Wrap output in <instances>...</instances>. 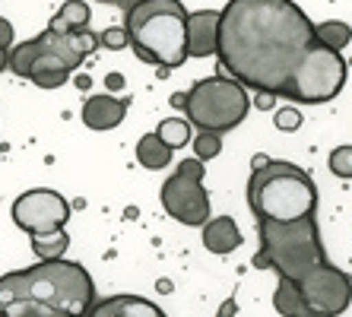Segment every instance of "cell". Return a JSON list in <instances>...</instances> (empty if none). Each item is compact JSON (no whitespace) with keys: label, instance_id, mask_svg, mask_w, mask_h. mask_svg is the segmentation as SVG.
<instances>
[{"label":"cell","instance_id":"obj_1","mask_svg":"<svg viewBox=\"0 0 352 317\" xmlns=\"http://www.w3.org/2000/svg\"><path fill=\"white\" fill-rule=\"evenodd\" d=\"M311 41L314 23L292 0H229L219 10V70L245 89L279 98Z\"/></svg>","mask_w":352,"mask_h":317},{"label":"cell","instance_id":"obj_2","mask_svg":"<svg viewBox=\"0 0 352 317\" xmlns=\"http://www.w3.org/2000/svg\"><path fill=\"white\" fill-rule=\"evenodd\" d=\"M96 305V283L76 261H38L0 276V317L16 311L86 317Z\"/></svg>","mask_w":352,"mask_h":317},{"label":"cell","instance_id":"obj_3","mask_svg":"<svg viewBox=\"0 0 352 317\" xmlns=\"http://www.w3.org/2000/svg\"><path fill=\"white\" fill-rule=\"evenodd\" d=\"M248 210L257 222H295L314 216L318 184L295 162L254 155L248 178Z\"/></svg>","mask_w":352,"mask_h":317},{"label":"cell","instance_id":"obj_4","mask_svg":"<svg viewBox=\"0 0 352 317\" xmlns=\"http://www.w3.org/2000/svg\"><path fill=\"white\" fill-rule=\"evenodd\" d=\"M98 48V35L89 29L80 32H54L45 29L23 45H13L7 54V70L23 80H32L38 89H60L74 70Z\"/></svg>","mask_w":352,"mask_h":317},{"label":"cell","instance_id":"obj_5","mask_svg":"<svg viewBox=\"0 0 352 317\" xmlns=\"http://www.w3.org/2000/svg\"><path fill=\"white\" fill-rule=\"evenodd\" d=\"M124 19L140 61L159 70H178L188 61V10L181 0H137Z\"/></svg>","mask_w":352,"mask_h":317},{"label":"cell","instance_id":"obj_6","mask_svg":"<svg viewBox=\"0 0 352 317\" xmlns=\"http://www.w3.org/2000/svg\"><path fill=\"white\" fill-rule=\"evenodd\" d=\"M257 235H261V248L254 254V267L273 270L286 283L298 285L311 270L327 263V251L314 216L295 222H257Z\"/></svg>","mask_w":352,"mask_h":317},{"label":"cell","instance_id":"obj_7","mask_svg":"<svg viewBox=\"0 0 352 317\" xmlns=\"http://www.w3.org/2000/svg\"><path fill=\"white\" fill-rule=\"evenodd\" d=\"M184 121L210 133H229L248 118L251 98L248 89L229 76H206L184 92Z\"/></svg>","mask_w":352,"mask_h":317},{"label":"cell","instance_id":"obj_8","mask_svg":"<svg viewBox=\"0 0 352 317\" xmlns=\"http://www.w3.org/2000/svg\"><path fill=\"white\" fill-rule=\"evenodd\" d=\"M346 74H349V64L343 61L340 51H330L318 41H311L298 67L292 70V76H289L283 98H292L302 105H324V102L343 92Z\"/></svg>","mask_w":352,"mask_h":317},{"label":"cell","instance_id":"obj_9","mask_svg":"<svg viewBox=\"0 0 352 317\" xmlns=\"http://www.w3.org/2000/svg\"><path fill=\"white\" fill-rule=\"evenodd\" d=\"M204 162L200 159H184L178 168L165 178L159 190L162 210L181 226H206L210 222V194L204 187Z\"/></svg>","mask_w":352,"mask_h":317},{"label":"cell","instance_id":"obj_10","mask_svg":"<svg viewBox=\"0 0 352 317\" xmlns=\"http://www.w3.org/2000/svg\"><path fill=\"white\" fill-rule=\"evenodd\" d=\"M67 219H70V204L64 200V194L51 190V187H32L13 200V222L29 238L60 232Z\"/></svg>","mask_w":352,"mask_h":317},{"label":"cell","instance_id":"obj_11","mask_svg":"<svg viewBox=\"0 0 352 317\" xmlns=\"http://www.w3.org/2000/svg\"><path fill=\"white\" fill-rule=\"evenodd\" d=\"M295 289H298V295H302V301L308 308L318 311V314H327V317H340L352 305L349 273H343V270L333 267L330 261L320 263L318 270H311Z\"/></svg>","mask_w":352,"mask_h":317},{"label":"cell","instance_id":"obj_12","mask_svg":"<svg viewBox=\"0 0 352 317\" xmlns=\"http://www.w3.org/2000/svg\"><path fill=\"white\" fill-rule=\"evenodd\" d=\"M127 108H131V98L124 96H108V92H98V96H89L82 102V124L89 127V131H115L118 124L127 118Z\"/></svg>","mask_w":352,"mask_h":317},{"label":"cell","instance_id":"obj_13","mask_svg":"<svg viewBox=\"0 0 352 317\" xmlns=\"http://www.w3.org/2000/svg\"><path fill=\"white\" fill-rule=\"evenodd\" d=\"M184 29H188V57L216 54V41H219V13H216V10L188 13Z\"/></svg>","mask_w":352,"mask_h":317},{"label":"cell","instance_id":"obj_14","mask_svg":"<svg viewBox=\"0 0 352 317\" xmlns=\"http://www.w3.org/2000/svg\"><path fill=\"white\" fill-rule=\"evenodd\" d=\"M86 317H168L156 301L143 295H111V298L96 301Z\"/></svg>","mask_w":352,"mask_h":317},{"label":"cell","instance_id":"obj_15","mask_svg":"<svg viewBox=\"0 0 352 317\" xmlns=\"http://www.w3.org/2000/svg\"><path fill=\"white\" fill-rule=\"evenodd\" d=\"M241 241H245V235H241V228H238V222L232 219V216H210V222L204 226V248L210 254H232L241 248Z\"/></svg>","mask_w":352,"mask_h":317},{"label":"cell","instance_id":"obj_16","mask_svg":"<svg viewBox=\"0 0 352 317\" xmlns=\"http://www.w3.org/2000/svg\"><path fill=\"white\" fill-rule=\"evenodd\" d=\"M89 19H92L89 3H82V0H67L64 7L51 17L48 29H54V32H80V29H89Z\"/></svg>","mask_w":352,"mask_h":317},{"label":"cell","instance_id":"obj_17","mask_svg":"<svg viewBox=\"0 0 352 317\" xmlns=\"http://www.w3.org/2000/svg\"><path fill=\"white\" fill-rule=\"evenodd\" d=\"M273 308L283 317H327L308 308L302 301V295H298V289H295V283H286V279H279L276 292H273Z\"/></svg>","mask_w":352,"mask_h":317},{"label":"cell","instance_id":"obj_18","mask_svg":"<svg viewBox=\"0 0 352 317\" xmlns=\"http://www.w3.org/2000/svg\"><path fill=\"white\" fill-rule=\"evenodd\" d=\"M137 162L149 171L168 168V165H172V149L165 146L156 133H143V137L137 140Z\"/></svg>","mask_w":352,"mask_h":317},{"label":"cell","instance_id":"obj_19","mask_svg":"<svg viewBox=\"0 0 352 317\" xmlns=\"http://www.w3.org/2000/svg\"><path fill=\"white\" fill-rule=\"evenodd\" d=\"M29 241H32V251L38 261H60L64 251L70 248V238H67L64 228H60V232H51V235H32Z\"/></svg>","mask_w":352,"mask_h":317},{"label":"cell","instance_id":"obj_20","mask_svg":"<svg viewBox=\"0 0 352 317\" xmlns=\"http://www.w3.org/2000/svg\"><path fill=\"white\" fill-rule=\"evenodd\" d=\"M349 39H352V25H346V23L330 19V23L314 25V41L330 51H343L346 45H349Z\"/></svg>","mask_w":352,"mask_h":317},{"label":"cell","instance_id":"obj_21","mask_svg":"<svg viewBox=\"0 0 352 317\" xmlns=\"http://www.w3.org/2000/svg\"><path fill=\"white\" fill-rule=\"evenodd\" d=\"M153 133H156L172 153L190 143V124L184 121V118H165V121H159V127Z\"/></svg>","mask_w":352,"mask_h":317},{"label":"cell","instance_id":"obj_22","mask_svg":"<svg viewBox=\"0 0 352 317\" xmlns=\"http://www.w3.org/2000/svg\"><path fill=\"white\" fill-rule=\"evenodd\" d=\"M194 153L200 162H206V159H216V155L222 153V137L219 133H210V131H200L194 140Z\"/></svg>","mask_w":352,"mask_h":317},{"label":"cell","instance_id":"obj_23","mask_svg":"<svg viewBox=\"0 0 352 317\" xmlns=\"http://www.w3.org/2000/svg\"><path fill=\"white\" fill-rule=\"evenodd\" d=\"M327 165H330V171H333L336 178L349 181L352 178V146H336L333 153H330Z\"/></svg>","mask_w":352,"mask_h":317},{"label":"cell","instance_id":"obj_24","mask_svg":"<svg viewBox=\"0 0 352 317\" xmlns=\"http://www.w3.org/2000/svg\"><path fill=\"white\" fill-rule=\"evenodd\" d=\"M131 45V35L124 25H111L105 32H98V48H108V51H124Z\"/></svg>","mask_w":352,"mask_h":317},{"label":"cell","instance_id":"obj_25","mask_svg":"<svg viewBox=\"0 0 352 317\" xmlns=\"http://www.w3.org/2000/svg\"><path fill=\"white\" fill-rule=\"evenodd\" d=\"M273 124H276V131L292 133V131L302 127V114L295 111V108H279V111L273 114Z\"/></svg>","mask_w":352,"mask_h":317},{"label":"cell","instance_id":"obj_26","mask_svg":"<svg viewBox=\"0 0 352 317\" xmlns=\"http://www.w3.org/2000/svg\"><path fill=\"white\" fill-rule=\"evenodd\" d=\"M10 48H13V23L0 17V51L10 54Z\"/></svg>","mask_w":352,"mask_h":317},{"label":"cell","instance_id":"obj_27","mask_svg":"<svg viewBox=\"0 0 352 317\" xmlns=\"http://www.w3.org/2000/svg\"><path fill=\"white\" fill-rule=\"evenodd\" d=\"M235 314H238V301L235 298H226L219 305V314H216V317H235Z\"/></svg>","mask_w":352,"mask_h":317},{"label":"cell","instance_id":"obj_28","mask_svg":"<svg viewBox=\"0 0 352 317\" xmlns=\"http://www.w3.org/2000/svg\"><path fill=\"white\" fill-rule=\"evenodd\" d=\"M105 86H108L111 92H121V89H124V76H121V74H108V76H105Z\"/></svg>","mask_w":352,"mask_h":317},{"label":"cell","instance_id":"obj_29","mask_svg":"<svg viewBox=\"0 0 352 317\" xmlns=\"http://www.w3.org/2000/svg\"><path fill=\"white\" fill-rule=\"evenodd\" d=\"M273 102H276V96H267V92H257V108H273Z\"/></svg>","mask_w":352,"mask_h":317},{"label":"cell","instance_id":"obj_30","mask_svg":"<svg viewBox=\"0 0 352 317\" xmlns=\"http://www.w3.org/2000/svg\"><path fill=\"white\" fill-rule=\"evenodd\" d=\"M3 317H51V314H41V311H16V314H3Z\"/></svg>","mask_w":352,"mask_h":317},{"label":"cell","instance_id":"obj_31","mask_svg":"<svg viewBox=\"0 0 352 317\" xmlns=\"http://www.w3.org/2000/svg\"><path fill=\"white\" fill-rule=\"evenodd\" d=\"M172 105H175V108L184 105V96H181V92H175V96H172Z\"/></svg>","mask_w":352,"mask_h":317},{"label":"cell","instance_id":"obj_32","mask_svg":"<svg viewBox=\"0 0 352 317\" xmlns=\"http://www.w3.org/2000/svg\"><path fill=\"white\" fill-rule=\"evenodd\" d=\"M7 70V51H0V74Z\"/></svg>","mask_w":352,"mask_h":317},{"label":"cell","instance_id":"obj_33","mask_svg":"<svg viewBox=\"0 0 352 317\" xmlns=\"http://www.w3.org/2000/svg\"><path fill=\"white\" fill-rule=\"evenodd\" d=\"M51 317H74V314H51Z\"/></svg>","mask_w":352,"mask_h":317},{"label":"cell","instance_id":"obj_34","mask_svg":"<svg viewBox=\"0 0 352 317\" xmlns=\"http://www.w3.org/2000/svg\"><path fill=\"white\" fill-rule=\"evenodd\" d=\"M102 3H118V0H102Z\"/></svg>","mask_w":352,"mask_h":317},{"label":"cell","instance_id":"obj_35","mask_svg":"<svg viewBox=\"0 0 352 317\" xmlns=\"http://www.w3.org/2000/svg\"><path fill=\"white\" fill-rule=\"evenodd\" d=\"M0 155H3V146H0Z\"/></svg>","mask_w":352,"mask_h":317}]
</instances>
